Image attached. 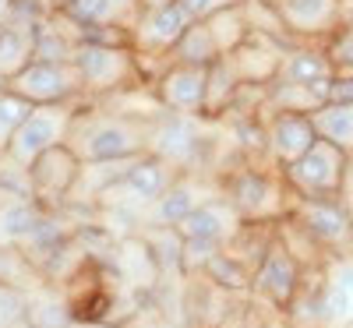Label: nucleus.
Instances as JSON below:
<instances>
[{"label": "nucleus", "mask_w": 353, "mask_h": 328, "mask_svg": "<svg viewBox=\"0 0 353 328\" xmlns=\"http://www.w3.org/2000/svg\"><path fill=\"white\" fill-rule=\"evenodd\" d=\"M39 11L18 0V11L0 25V81L18 78L36 61V39H39Z\"/></svg>", "instance_id": "14"}, {"label": "nucleus", "mask_w": 353, "mask_h": 328, "mask_svg": "<svg viewBox=\"0 0 353 328\" xmlns=\"http://www.w3.org/2000/svg\"><path fill=\"white\" fill-rule=\"evenodd\" d=\"M241 223L244 219L233 212V205L223 194H216V198H205L194 212L176 226V233H181L184 240H205V244L226 247V240L241 229Z\"/></svg>", "instance_id": "16"}, {"label": "nucleus", "mask_w": 353, "mask_h": 328, "mask_svg": "<svg viewBox=\"0 0 353 328\" xmlns=\"http://www.w3.org/2000/svg\"><path fill=\"white\" fill-rule=\"evenodd\" d=\"M205 279H209L212 286H219L223 293H248L251 296V268L248 265H241L233 254H226V247L205 265V272H201Z\"/></svg>", "instance_id": "24"}, {"label": "nucleus", "mask_w": 353, "mask_h": 328, "mask_svg": "<svg viewBox=\"0 0 353 328\" xmlns=\"http://www.w3.org/2000/svg\"><path fill=\"white\" fill-rule=\"evenodd\" d=\"M318 145L311 113H269L265 116V152L272 166H290Z\"/></svg>", "instance_id": "15"}, {"label": "nucleus", "mask_w": 353, "mask_h": 328, "mask_svg": "<svg viewBox=\"0 0 353 328\" xmlns=\"http://www.w3.org/2000/svg\"><path fill=\"white\" fill-rule=\"evenodd\" d=\"M290 216L314 236L332 261L353 258V208L346 198H297Z\"/></svg>", "instance_id": "6"}, {"label": "nucleus", "mask_w": 353, "mask_h": 328, "mask_svg": "<svg viewBox=\"0 0 353 328\" xmlns=\"http://www.w3.org/2000/svg\"><path fill=\"white\" fill-rule=\"evenodd\" d=\"M61 11L78 32V43H117L134 46V25L141 18V0H64Z\"/></svg>", "instance_id": "4"}, {"label": "nucleus", "mask_w": 353, "mask_h": 328, "mask_svg": "<svg viewBox=\"0 0 353 328\" xmlns=\"http://www.w3.org/2000/svg\"><path fill=\"white\" fill-rule=\"evenodd\" d=\"M325 103H353V71H339L329 81Z\"/></svg>", "instance_id": "29"}, {"label": "nucleus", "mask_w": 353, "mask_h": 328, "mask_svg": "<svg viewBox=\"0 0 353 328\" xmlns=\"http://www.w3.org/2000/svg\"><path fill=\"white\" fill-rule=\"evenodd\" d=\"M219 194L244 223H279L297 205V194L283 181L279 166L254 163L244 156H237V163L219 173Z\"/></svg>", "instance_id": "2"}, {"label": "nucleus", "mask_w": 353, "mask_h": 328, "mask_svg": "<svg viewBox=\"0 0 353 328\" xmlns=\"http://www.w3.org/2000/svg\"><path fill=\"white\" fill-rule=\"evenodd\" d=\"M205 85H209V68L170 64L152 81V92H156V99L163 103L166 113H176V116H205Z\"/></svg>", "instance_id": "13"}, {"label": "nucleus", "mask_w": 353, "mask_h": 328, "mask_svg": "<svg viewBox=\"0 0 353 328\" xmlns=\"http://www.w3.org/2000/svg\"><path fill=\"white\" fill-rule=\"evenodd\" d=\"M321 46H325V57L332 61L336 74L339 71H353V14H346L339 21V28Z\"/></svg>", "instance_id": "27"}, {"label": "nucleus", "mask_w": 353, "mask_h": 328, "mask_svg": "<svg viewBox=\"0 0 353 328\" xmlns=\"http://www.w3.org/2000/svg\"><path fill=\"white\" fill-rule=\"evenodd\" d=\"M71 328H121V325H106V321H74Z\"/></svg>", "instance_id": "33"}, {"label": "nucleus", "mask_w": 353, "mask_h": 328, "mask_svg": "<svg viewBox=\"0 0 353 328\" xmlns=\"http://www.w3.org/2000/svg\"><path fill=\"white\" fill-rule=\"evenodd\" d=\"M191 14L181 8V0H170V4H159V8H145L138 25H134V50L141 61H159L170 68V53L173 46L184 39V32L191 28Z\"/></svg>", "instance_id": "11"}, {"label": "nucleus", "mask_w": 353, "mask_h": 328, "mask_svg": "<svg viewBox=\"0 0 353 328\" xmlns=\"http://www.w3.org/2000/svg\"><path fill=\"white\" fill-rule=\"evenodd\" d=\"M8 88H14L32 106H61V103L85 99L74 61H32L18 78L8 81Z\"/></svg>", "instance_id": "10"}, {"label": "nucleus", "mask_w": 353, "mask_h": 328, "mask_svg": "<svg viewBox=\"0 0 353 328\" xmlns=\"http://www.w3.org/2000/svg\"><path fill=\"white\" fill-rule=\"evenodd\" d=\"M36 106L28 103V99H21L14 88H0V152L8 148V141L14 138V131L25 124V116L32 113Z\"/></svg>", "instance_id": "25"}, {"label": "nucleus", "mask_w": 353, "mask_h": 328, "mask_svg": "<svg viewBox=\"0 0 353 328\" xmlns=\"http://www.w3.org/2000/svg\"><path fill=\"white\" fill-rule=\"evenodd\" d=\"M304 276H307V268L290 254V247L279 240V233H276L269 251H265V258H261V265L254 268V276H251V296L261 300L269 311L286 314L293 307V300H297L301 286H304Z\"/></svg>", "instance_id": "7"}, {"label": "nucleus", "mask_w": 353, "mask_h": 328, "mask_svg": "<svg viewBox=\"0 0 353 328\" xmlns=\"http://www.w3.org/2000/svg\"><path fill=\"white\" fill-rule=\"evenodd\" d=\"M311 121L321 141H332L353 159V103H325L311 113Z\"/></svg>", "instance_id": "23"}, {"label": "nucleus", "mask_w": 353, "mask_h": 328, "mask_svg": "<svg viewBox=\"0 0 353 328\" xmlns=\"http://www.w3.org/2000/svg\"><path fill=\"white\" fill-rule=\"evenodd\" d=\"M201 201H205V198H201L198 184L191 181L188 173H181V176L173 181V187L149 205V216H152L156 226H181Z\"/></svg>", "instance_id": "20"}, {"label": "nucleus", "mask_w": 353, "mask_h": 328, "mask_svg": "<svg viewBox=\"0 0 353 328\" xmlns=\"http://www.w3.org/2000/svg\"><path fill=\"white\" fill-rule=\"evenodd\" d=\"M350 170H353V159L343 148L318 138L311 152H304L297 163L283 166V181L297 198H343L350 184Z\"/></svg>", "instance_id": "5"}, {"label": "nucleus", "mask_w": 353, "mask_h": 328, "mask_svg": "<svg viewBox=\"0 0 353 328\" xmlns=\"http://www.w3.org/2000/svg\"><path fill=\"white\" fill-rule=\"evenodd\" d=\"M4 201H8V194H4V191H0V208H4Z\"/></svg>", "instance_id": "35"}, {"label": "nucleus", "mask_w": 353, "mask_h": 328, "mask_svg": "<svg viewBox=\"0 0 353 328\" xmlns=\"http://www.w3.org/2000/svg\"><path fill=\"white\" fill-rule=\"evenodd\" d=\"M28 318V289L0 279V328H18Z\"/></svg>", "instance_id": "26"}, {"label": "nucleus", "mask_w": 353, "mask_h": 328, "mask_svg": "<svg viewBox=\"0 0 353 328\" xmlns=\"http://www.w3.org/2000/svg\"><path fill=\"white\" fill-rule=\"evenodd\" d=\"M163 116H138L99 99H78L68 145L81 163H128L141 152H152V138Z\"/></svg>", "instance_id": "1"}, {"label": "nucleus", "mask_w": 353, "mask_h": 328, "mask_svg": "<svg viewBox=\"0 0 353 328\" xmlns=\"http://www.w3.org/2000/svg\"><path fill=\"white\" fill-rule=\"evenodd\" d=\"M74 110H78V99H74V103H61V106H36L32 113L25 116V124L14 131V138L8 141L4 152H8L18 166L28 170L43 152H50L53 145H64V141H68Z\"/></svg>", "instance_id": "8"}, {"label": "nucleus", "mask_w": 353, "mask_h": 328, "mask_svg": "<svg viewBox=\"0 0 353 328\" xmlns=\"http://www.w3.org/2000/svg\"><path fill=\"white\" fill-rule=\"evenodd\" d=\"M336 68L325 57V46L318 43H297L293 50H286L276 81H290V85H314V88H329Z\"/></svg>", "instance_id": "18"}, {"label": "nucleus", "mask_w": 353, "mask_h": 328, "mask_svg": "<svg viewBox=\"0 0 353 328\" xmlns=\"http://www.w3.org/2000/svg\"><path fill=\"white\" fill-rule=\"evenodd\" d=\"M176 176H181V170H176L173 163H166L156 152H141V156H134L124 166V176H121V184H117V187H124L141 205H152L156 198H163L173 187Z\"/></svg>", "instance_id": "17"}, {"label": "nucleus", "mask_w": 353, "mask_h": 328, "mask_svg": "<svg viewBox=\"0 0 353 328\" xmlns=\"http://www.w3.org/2000/svg\"><path fill=\"white\" fill-rule=\"evenodd\" d=\"M248 0H181V8L191 14V21H205L219 11H230V8H244Z\"/></svg>", "instance_id": "28"}, {"label": "nucleus", "mask_w": 353, "mask_h": 328, "mask_svg": "<svg viewBox=\"0 0 353 328\" xmlns=\"http://www.w3.org/2000/svg\"><path fill=\"white\" fill-rule=\"evenodd\" d=\"M244 81L237 78L233 64L226 57H219L216 64H209V85H205V121H223V116L233 110Z\"/></svg>", "instance_id": "21"}, {"label": "nucleus", "mask_w": 353, "mask_h": 328, "mask_svg": "<svg viewBox=\"0 0 353 328\" xmlns=\"http://www.w3.org/2000/svg\"><path fill=\"white\" fill-rule=\"evenodd\" d=\"M219 57H226V53L219 50V43H216V36H212V25H209V21H194L188 32H184V39L173 46L170 64H198V68H209V64L219 61Z\"/></svg>", "instance_id": "22"}, {"label": "nucleus", "mask_w": 353, "mask_h": 328, "mask_svg": "<svg viewBox=\"0 0 353 328\" xmlns=\"http://www.w3.org/2000/svg\"><path fill=\"white\" fill-rule=\"evenodd\" d=\"M46 216H50V208L39 205L32 194L28 198H8L4 208H0V240L14 244V247L28 244L36 236V229L46 223Z\"/></svg>", "instance_id": "19"}, {"label": "nucleus", "mask_w": 353, "mask_h": 328, "mask_svg": "<svg viewBox=\"0 0 353 328\" xmlns=\"http://www.w3.org/2000/svg\"><path fill=\"white\" fill-rule=\"evenodd\" d=\"M74 68L81 74L85 99H110L131 92V88L149 85L138 61L134 46H117V43H78L74 50Z\"/></svg>", "instance_id": "3"}, {"label": "nucleus", "mask_w": 353, "mask_h": 328, "mask_svg": "<svg viewBox=\"0 0 353 328\" xmlns=\"http://www.w3.org/2000/svg\"><path fill=\"white\" fill-rule=\"evenodd\" d=\"M85 163L78 159V152L64 141L53 145L50 152H43L32 166H28V191L39 205H46L50 212H61V208L71 201L78 181H81Z\"/></svg>", "instance_id": "9"}, {"label": "nucleus", "mask_w": 353, "mask_h": 328, "mask_svg": "<svg viewBox=\"0 0 353 328\" xmlns=\"http://www.w3.org/2000/svg\"><path fill=\"white\" fill-rule=\"evenodd\" d=\"M258 328H297V325H293L286 314H279V311H272L269 318H261L258 321Z\"/></svg>", "instance_id": "30"}, {"label": "nucleus", "mask_w": 353, "mask_h": 328, "mask_svg": "<svg viewBox=\"0 0 353 328\" xmlns=\"http://www.w3.org/2000/svg\"><path fill=\"white\" fill-rule=\"evenodd\" d=\"M124 328H173V325H170V321H134V318H131Z\"/></svg>", "instance_id": "32"}, {"label": "nucleus", "mask_w": 353, "mask_h": 328, "mask_svg": "<svg viewBox=\"0 0 353 328\" xmlns=\"http://www.w3.org/2000/svg\"><path fill=\"white\" fill-rule=\"evenodd\" d=\"M18 328H32V325H18Z\"/></svg>", "instance_id": "36"}, {"label": "nucleus", "mask_w": 353, "mask_h": 328, "mask_svg": "<svg viewBox=\"0 0 353 328\" xmlns=\"http://www.w3.org/2000/svg\"><path fill=\"white\" fill-rule=\"evenodd\" d=\"M14 11H18V0H0V25H4Z\"/></svg>", "instance_id": "31"}, {"label": "nucleus", "mask_w": 353, "mask_h": 328, "mask_svg": "<svg viewBox=\"0 0 353 328\" xmlns=\"http://www.w3.org/2000/svg\"><path fill=\"white\" fill-rule=\"evenodd\" d=\"M159 4H170V0H141V8H159Z\"/></svg>", "instance_id": "34"}, {"label": "nucleus", "mask_w": 353, "mask_h": 328, "mask_svg": "<svg viewBox=\"0 0 353 328\" xmlns=\"http://www.w3.org/2000/svg\"><path fill=\"white\" fill-rule=\"evenodd\" d=\"M297 43H325L346 18V0H269Z\"/></svg>", "instance_id": "12"}]
</instances>
